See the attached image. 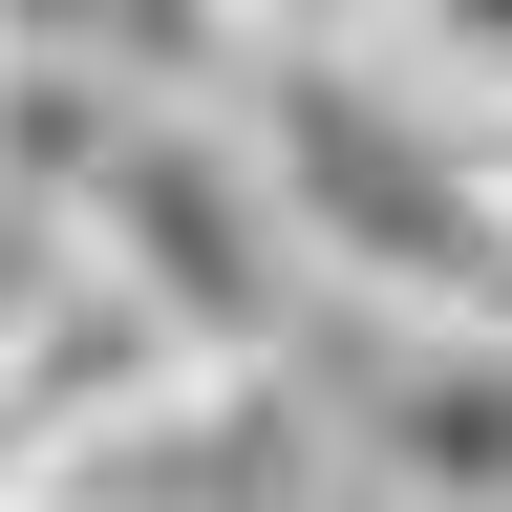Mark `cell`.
I'll use <instances>...</instances> for the list:
<instances>
[{
    "mask_svg": "<svg viewBox=\"0 0 512 512\" xmlns=\"http://www.w3.org/2000/svg\"><path fill=\"white\" fill-rule=\"evenodd\" d=\"M427 64V107H470V128H512V0H470V22H384Z\"/></svg>",
    "mask_w": 512,
    "mask_h": 512,
    "instance_id": "cell-5",
    "label": "cell"
},
{
    "mask_svg": "<svg viewBox=\"0 0 512 512\" xmlns=\"http://www.w3.org/2000/svg\"><path fill=\"white\" fill-rule=\"evenodd\" d=\"M235 150L278 192L299 278H320V342L363 320H512V256H491V150L470 107H427V64L384 22H235Z\"/></svg>",
    "mask_w": 512,
    "mask_h": 512,
    "instance_id": "cell-1",
    "label": "cell"
},
{
    "mask_svg": "<svg viewBox=\"0 0 512 512\" xmlns=\"http://www.w3.org/2000/svg\"><path fill=\"white\" fill-rule=\"evenodd\" d=\"M320 427H342L363 512H512V320H363V342H320Z\"/></svg>",
    "mask_w": 512,
    "mask_h": 512,
    "instance_id": "cell-4",
    "label": "cell"
},
{
    "mask_svg": "<svg viewBox=\"0 0 512 512\" xmlns=\"http://www.w3.org/2000/svg\"><path fill=\"white\" fill-rule=\"evenodd\" d=\"M0 491H22V427H0Z\"/></svg>",
    "mask_w": 512,
    "mask_h": 512,
    "instance_id": "cell-6",
    "label": "cell"
},
{
    "mask_svg": "<svg viewBox=\"0 0 512 512\" xmlns=\"http://www.w3.org/2000/svg\"><path fill=\"white\" fill-rule=\"evenodd\" d=\"M0 512H22V491H0Z\"/></svg>",
    "mask_w": 512,
    "mask_h": 512,
    "instance_id": "cell-7",
    "label": "cell"
},
{
    "mask_svg": "<svg viewBox=\"0 0 512 512\" xmlns=\"http://www.w3.org/2000/svg\"><path fill=\"white\" fill-rule=\"evenodd\" d=\"M64 256H86L171 363H320V278H299L278 192H256V150H235V107H150L107 150V192L64 214Z\"/></svg>",
    "mask_w": 512,
    "mask_h": 512,
    "instance_id": "cell-2",
    "label": "cell"
},
{
    "mask_svg": "<svg viewBox=\"0 0 512 512\" xmlns=\"http://www.w3.org/2000/svg\"><path fill=\"white\" fill-rule=\"evenodd\" d=\"M22 512H342L320 363H150L107 427H64Z\"/></svg>",
    "mask_w": 512,
    "mask_h": 512,
    "instance_id": "cell-3",
    "label": "cell"
}]
</instances>
